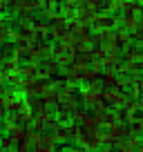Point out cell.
<instances>
[{
	"label": "cell",
	"instance_id": "obj_1",
	"mask_svg": "<svg viewBox=\"0 0 143 152\" xmlns=\"http://www.w3.org/2000/svg\"><path fill=\"white\" fill-rule=\"evenodd\" d=\"M74 141H76V148L81 152H98L101 150V139L98 132H87L81 125L74 128Z\"/></svg>",
	"mask_w": 143,
	"mask_h": 152
},
{
	"label": "cell",
	"instance_id": "obj_2",
	"mask_svg": "<svg viewBox=\"0 0 143 152\" xmlns=\"http://www.w3.org/2000/svg\"><path fill=\"white\" fill-rule=\"evenodd\" d=\"M74 128L76 125H69V123H56V128H54V139H56V143H69L74 141Z\"/></svg>",
	"mask_w": 143,
	"mask_h": 152
},
{
	"label": "cell",
	"instance_id": "obj_3",
	"mask_svg": "<svg viewBox=\"0 0 143 152\" xmlns=\"http://www.w3.org/2000/svg\"><path fill=\"white\" fill-rule=\"evenodd\" d=\"M56 139H54V134H40L38 137V145H36V150L34 152H56Z\"/></svg>",
	"mask_w": 143,
	"mask_h": 152
},
{
	"label": "cell",
	"instance_id": "obj_4",
	"mask_svg": "<svg viewBox=\"0 0 143 152\" xmlns=\"http://www.w3.org/2000/svg\"><path fill=\"white\" fill-rule=\"evenodd\" d=\"M47 36H49V25H47V23H34L31 36H29V40H31V43H43Z\"/></svg>",
	"mask_w": 143,
	"mask_h": 152
},
{
	"label": "cell",
	"instance_id": "obj_5",
	"mask_svg": "<svg viewBox=\"0 0 143 152\" xmlns=\"http://www.w3.org/2000/svg\"><path fill=\"white\" fill-rule=\"evenodd\" d=\"M16 148V143H14V139L9 137V134H2V137H0V150L2 152H11Z\"/></svg>",
	"mask_w": 143,
	"mask_h": 152
},
{
	"label": "cell",
	"instance_id": "obj_6",
	"mask_svg": "<svg viewBox=\"0 0 143 152\" xmlns=\"http://www.w3.org/2000/svg\"><path fill=\"white\" fill-rule=\"evenodd\" d=\"M2 72H7V74H18V72H20V63L16 61V58H9V61H5Z\"/></svg>",
	"mask_w": 143,
	"mask_h": 152
},
{
	"label": "cell",
	"instance_id": "obj_7",
	"mask_svg": "<svg viewBox=\"0 0 143 152\" xmlns=\"http://www.w3.org/2000/svg\"><path fill=\"white\" fill-rule=\"evenodd\" d=\"M119 152H134V148L125 145V143H119Z\"/></svg>",
	"mask_w": 143,
	"mask_h": 152
},
{
	"label": "cell",
	"instance_id": "obj_8",
	"mask_svg": "<svg viewBox=\"0 0 143 152\" xmlns=\"http://www.w3.org/2000/svg\"><path fill=\"white\" fill-rule=\"evenodd\" d=\"M61 152H81V150H78L76 145H74V148H72V145H65V148H63Z\"/></svg>",
	"mask_w": 143,
	"mask_h": 152
},
{
	"label": "cell",
	"instance_id": "obj_9",
	"mask_svg": "<svg viewBox=\"0 0 143 152\" xmlns=\"http://www.w3.org/2000/svg\"><path fill=\"white\" fill-rule=\"evenodd\" d=\"M2 90H5V87H2V83H0V94H2Z\"/></svg>",
	"mask_w": 143,
	"mask_h": 152
}]
</instances>
